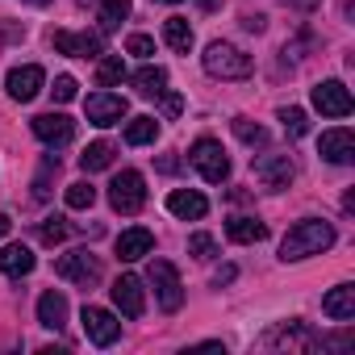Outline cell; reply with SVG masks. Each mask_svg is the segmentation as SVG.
Masks as SVG:
<instances>
[{"label":"cell","mask_w":355,"mask_h":355,"mask_svg":"<svg viewBox=\"0 0 355 355\" xmlns=\"http://www.w3.org/2000/svg\"><path fill=\"white\" fill-rule=\"evenodd\" d=\"M330 247H334V226L322 222V218H305V222H297V226L284 234L280 259H284V263H297V259L322 255V251H330Z\"/></svg>","instance_id":"obj_1"},{"label":"cell","mask_w":355,"mask_h":355,"mask_svg":"<svg viewBox=\"0 0 355 355\" xmlns=\"http://www.w3.org/2000/svg\"><path fill=\"white\" fill-rule=\"evenodd\" d=\"M201 63L214 80H247L251 76V55H243L234 42H209Z\"/></svg>","instance_id":"obj_2"},{"label":"cell","mask_w":355,"mask_h":355,"mask_svg":"<svg viewBox=\"0 0 355 355\" xmlns=\"http://www.w3.org/2000/svg\"><path fill=\"white\" fill-rule=\"evenodd\" d=\"M146 280H150L155 301H159V309H163V313H175V309L184 305V284H180V272H175L167 259H150Z\"/></svg>","instance_id":"obj_3"},{"label":"cell","mask_w":355,"mask_h":355,"mask_svg":"<svg viewBox=\"0 0 355 355\" xmlns=\"http://www.w3.org/2000/svg\"><path fill=\"white\" fill-rule=\"evenodd\" d=\"M189 159H193V167L205 175L209 184H222L226 175H230V155H226L222 142H214V138H197L193 150H189Z\"/></svg>","instance_id":"obj_4"},{"label":"cell","mask_w":355,"mask_h":355,"mask_svg":"<svg viewBox=\"0 0 355 355\" xmlns=\"http://www.w3.org/2000/svg\"><path fill=\"white\" fill-rule=\"evenodd\" d=\"M109 205L117 214H138L146 205V180H142V171H121L117 180L109 184Z\"/></svg>","instance_id":"obj_5"},{"label":"cell","mask_w":355,"mask_h":355,"mask_svg":"<svg viewBox=\"0 0 355 355\" xmlns=\"http://www.w3.org/2000/svg\"><path fill=\"white\" fill-rule=\"evenodd\" d=\"M309 101H313V109H318L322 117H351V109H355V101H351V92H347L343 80H322V84H313Z\"/></svg>","instance_id":"obj_6"},{"label":"cell","mask_w":355,"mask_h":355,"mask_svg":"<svg viewBox=\"0 0 355 355\" xmlns=\"http://www.w3.org/2000/svg\"><path fill=\"white\" fill-rule=\"evenodd\" d=\"M55 272H59L63 280L80 284V288H92V284L101 280V259H96L92 251H67V255H59Z\"/></svg>","instance_id":"obj_7"},{"label":"cell","mask_w":355,"mask_h":355,"mask_svg":"<svg viewBox=\"0 0 355 355\" xmlns=\"http://www.w3.org/2000/svg\"><path fill=\"white\" fill-rule=\"evenodd\" d=\"M251 171H255V180H259L263 189H272V193L288 189L293 175H297V167H293L288 155H259V159H251Z\"/></svg>","instance_id":"obj_8"},{"label":"cell","mask_w":355,"mask_h":355,"mask_svg":"<svg viewBox=\"0 0 355 355\" xmlns=\"http://www.w3.org/2000/svg\"><path fill=\"white\" fill-rule=\"evenodd\" d=\"M80 322H84L88 343H96V347H113V343H117V334H121V322H117L109 309H101V305H84Z\"/></svg>","instance_id":"obj_9"},{"label":"cell","mask_w":355,"mask_h":355,"mask_svg":"<svg viewBox=\"0 0 355 355\" xmlns=\"http://www.w3.org/2000/svg\"><path fill=\"white\" fill-rule=\"evenodd\" d=\"M55 51L59 55H71V59H101L105 55V38L101 34H71V30H55L51 34Z\"/></svg>","instance_id":"obj_10"},{"label":"cell","mask_w":355,"mask_h":355,"mask_svg":"<svg viewBox=\"0 0 355 355\" xmlns=\"http://www.w3.org/2000/svg\"><path fill=\"white\" fill-rule=\"evenodd\" d=\"M109 297H113V305H117L125 318H142V313H146V288H142V280H138V276H130V272L113 280Z\"/></svg>","instance_id":"obj_11"},{"label":"cell","mask_w":355,"mask_h":355,"mask_svg":"<svg viewBox=\"0 0 355 355\" xmlns=\"http://www.w3.org/2000/svg\"><path fill=\"white\" fill-rule=\"evenodd\" d=\"M42 84H46V71H42V67H34V63L13 67V71H9V80H5V88H9V96H13L17 105H30V101L42 92Z\"/></svg>","instance_id":"obj_12"},{"label":"cell","mask_w":355,"mask_h":355,"mask_svg":"<svg viewBox=\"0 0 355 355\" xmlns=\"http://www.w3.org/2000/svg\"><path fill=\"white\" fill-rule=\"evenodd\" d=\"M84 113H88L92 125H117L125 117V96H117V92H92L84 101Z\"/></svg>","instance_id":"obj_13"},{"label":"cell","mask_w":355,"mask_h":355,"mask_svg":"<svg viewBox=\"0 0 355 355\" xmlns=\"http://www.w3.org/2000/svg\"><path fill=\"white\" fill-rule=\"evenodd\" d=\"M30 125H34V134H38L46 146H67V142L76 138V121H71L67 113H38Z\"/></svg>","instance_id":"obj_14"},{"label":"cell","mask_w":355,"mask_h":355,"mask_svg":"<svg viewBox=\"0 0 355 355\" xmlns=\"http://www.w3.org/2000/svg\"><path fill=\"white\" fill-rule=\"evenodd\" d=\"M318 155H322L326 163H338V167H347V163L355 159V134H351L347 125H338V130H326V134H322V142H318Z\"/></svg>","instance_id":"obj_15"},{"label":"cell","mask_w":355,"mask_h":355,"mask_svg":"<svg viewBox=\"0 0 355 355\" xmlns=\"http://www.w3.org/2000/svg\"><path fill=\"white\" fill-rule=\"evenodd\" d=\"M150 251H155V234H150L146 226H130V230H121V239H117V259H121V263L146 259Z\"/></svg>","instance_id":"obj_16"},{"label":"cell","mask_w":355,"mask_h":355,"mask_svg":"<svg viewBox=\"0 0 355 355\" xmlns=\"http://www.w3.org/2000/svg\"><path fill=\"white\" fill-rule=\"evenodd\" d=\"M167 209H171L175 218H184V222H201V218L209 214V201H205L197 189H175V193L167 197Z\"/></svg>","instance_id":"obj_17"},{"label":"cell","mask_w":355,"mask_h":355,"mask_svg":"<svg viewBox=\"0 0 355 355\" xmlns=\"http://www.w3.org/2000/svg\"><path fill=\"white\" fill-rule=\"evenodd\" d=\"M322 313L330 322H351L355 318V284H338L322 297Z\"/></svg>","instance_id":"obj_18"},{"label":"cell","mask_w":355,"mask_h":355,"mask_svg":"<svg viewBox=\"0 0 355 355\" xmlns=\"http://www.w3.org/2000/svg\"><path fill=\"white\" fill-rule=\"evenodd\" d=\"M34 251L26 247V243H9V247H0V272H5V276H30L34 272Z\"/></svg>","instance_id":"obj_19"},{"label":"cell","mask_w":355,"mask_h":355,"mask_svg":"<svg viewBox=\"0 0 355 355\" xmlns=\"http://www.w3.org/2000/svg\"><path fill=\"white\" fill-rule=\"evenodd\" d=\"M38 322L46 326V330H63L67 326V297L63 293H42L38 297Z\"/></svg>","instance_id":"obj_20"},{"label":"cell","mask_w":355,"mask_h":355,"mask_svg":"<svg viewBox=\"0 0 355 355\" xmlns=\"http://www.w3.org/2000/svg\"><path fill=\"white\" fill-rule=\"evenodd\" d=\"M226 239H230V243H243V247H247V243H263V239H268V226H263L259 218H230V222H226Z\"/></svg>","instance_id":"obj_21"},{"label":"cell","mask_w":355,"mask_h":355,"mask_svg":"<svg viewBox=\"0 0 355 355\" xmlns=\"http://www.w3.org/2000/svg\"><path fill=\"white\" fill-rule=\"evenodd\" d=\"M134 88H138L142 96H163V92H167V67H159V63L138 67V71H134Z\"/></svg>","instance_id":"obj_22"},{"label":"cell","mask_w":355,"mask_h":355,"mask_svg":"<svg viewBox=\"0 0 355 355\" xmlns=\"http://www.w3.org/2000/svg\"><path fill=\"white\" fill-rule=\"evenodd\" d=\"M163 42L175 51V55H189L193 51V26L184 17H167L163 21Z\"/></svg>","instance_id":"obj_23"},{"label":"cell","mask_w":355,"mask_h":355,"mask_svg":"<svg viewBox=\"0 0 355 355\" xmlns=\"http://www.w3.org/2000/svg\"><path fill=\"white\" fill-rule=\"evenodd\" d=\"M272 343H280V347H301V351H313V347H322V338H318V334H309L301 322H288V326H280V330L272 334Z\"/></svg>","instance_id":"obj_24"},{"label":"cell","mask_w":355,"mask_h":355,"mask_svg":"<svg viewBox=\"0 0 355 355\" xmlns=\"http://www.w3.org/2000/svg\"><path fill=\"white\" fill-rule=\"evenodd\" d=\"M80 167L92 175V171H105V167H113V142H92L84 155H80Z\"/></svg>","instance_id":"obj_25"},{"label":"cell","mask_w":355,"mask_h":355,"mask_svg":"<svg viewBox=\"0 0 355 355\" xmlns=\"http://www.w3.org/2000/svg\"><path fill=\"white\" fill-rule=\"evenodd\" d=\"M130 17V0H101V34H113Z\"/></svg>","instance_id":"obj_26"},{"label":"cell","mask_w":355,"mask_h":355,"mask_svg":"<svg viewBox=\"0 0 355 355\" xmlns=\"http://www.w3.org/2000/svg\"><path fill=\"white\" fill-rule=\"evenodd\" d=\"M121 80H125L121 55H101V63H96V84H101V88H113V84H121Z\"/></svg>","instance_id":"obj_27"},{"label":"cell","mask_w":355,"mask_h":355,"mask_svg":"<svg viewBox=\"0 0 355 355\" xmlns=\"http://www.w3.org/2000/svg\"><path fill=\"white\" fill-rule=\"evenodd\" d=\"M159 138V121L155 117H134L130 125H125V142L130 146H146V142H155Z\"/></svg>","instance_id":"obj_28"},{"label":"cell","mask_w":355,"mask_h":355,"mask_svg":"<svg viewBox=\"0 0 355 355\" xmlns=\"http://www.w3.org/2000/svg\"><path fill=\"white\" fill-rule=\"evenodd\" d=\"M280 121H284V134H288V138H305V134H309V113L297 109V105H284V109H280Z\"/></svg>","instance_id":"obj_29"},{"label":"cell","mask_w":355,"mask_h":355,"mask_svg":"<svg viewBox=\"0 0 355 355\" xmlns=\"http://www.w3.org/2000/svg\"><path fill=\"white\" fill-rule=\"evenodd\" d=\"M230 125H234V134H239L247 146H263V142H268V130H263L259 121H251V117H234Z\"/></svg>","instance_id":"obj_30"},{"label":"cell","mask_w":355,"mask_h":355,"mask_svg":"<svg viewBox=\"0 0 355 355\" xmlns=\"http://www.w3.org/2000/svg\"><path fill=\"white\" fill-rule=\"evenodd\" d=\"M92 201H96V189H92L88 180L67 184V205H71V209H92Z\"/></svg>","instance_id":"obj_31"},{"label":"cell","mask_w":355,"mask_h":355,"mask_svg":"<svg viewBox=\"0 0 355 355\" xmlns=\"http://www.w3.org/2000/svg\"><path fill=\"white\" fill-rule=\"evenodd\" d=\"M38 239H42L46 247H55V243H63V239H67V222H63V218H46V222L38 226Z\"/></svg>","instance_id":"obj_32"},{"label":"cell","mask_w":355,"mask_h":355,"mask_svg":"<svg viewBox=\"0 0 355 355\" xmlns=\"http://www.w3.org/2000/svg\"><path fill=\"white\" fill-rule=\"evenodd\" d=\"M189 255H197V259H214V255H218L214 234H193V239H189Z\"/></svg>","instance_id":"obj_33"},{"label":"cell","mask_w":355,"mask_h":355,"mask_svg":"<svg viewBox=\"0 0 355 355\" xmlns=\"http://www.w3.org/2000/svg\"><path fill=\"white\" fill-rule=\"evenodd\" d=\"M125 55L150 59V55H155V38H146V34H130V38H125Z\"/></svg>","instance_id":"obj_34"},{"label":"cell","mask_w":355,"mask_h":355,"mask_svg":"<svg viewBox=\"0 0 355 355\" xmlns=\"http://www.w3.org/2000/svg\"><path fill=\"white\" fill-rule=\"evenodd\" d=\"M76 88H80V84H76V76H59V80H55V88H51V96H55L59 105H67V101H76Z\"/></svg>","instance_id":"obj_35"},{"label":"cell","mask_w":355,"mask_h":355,"mask_svg":"<svg viewBox=\"0 0 355 355\" xmlns=\"http://www.w3.org/2000/svg\"><path fill=\"white\" fill-rule=\"evenodd\" d=\"M180 109H184V101H180V96H175V92H163V113H167V117H175Z\"/></svg>","instance_id":"obj_36"},{"label":"cell","mask_w":355,"mask_h":355,"mask_svg":"<svg viewBox=\"0 0 355 355\" xmlns=\"http://www.w3.org/2000/svg\"><path fill=\"white\" fill-rule=\"evenodd\" d=\"M243 26H247L251 34H259V30H263L268 21H263V13H247V17H243Z\"/></svg>","instance_id":"obj_37"},{"label":"cell","mask_w":355,"mask_h":355,"mask_svg":"<svg viewBox=\"0 0 355 355\" xmlns=\"http://www.w3.org/2000/svg\"><path fill=\"white\" fill-rule=\"evenodd\" d=\"M234 276H239V272H234V268H230V263H226V268H218V272H214V284H218V288H222V284H230V280H234Z\"/></svg>","instance_id":"obj_38"},{"label":"cell","mask_w":355,"mask_h":355,"mask_svg":"<svg viewBox=\"0 0 355 355\" xmlns=\"http://www.w3.org/2000/svg\"><path fill=\"white\" fill-rule=\"evenodd\" d=\"M159 171H167V175L180 171V159H175V155H163V159H159Z\"/></svg>","instance_id":"obj_39"},{"label":"cell","mask_w":355,"mask_h":355,"mask_svg":"<svg viewBox=\"0 0 355 355\" xmlns=\"http://www.w3.org/2000/svg\"><path fill=\"white\" fill-rule=\"evenodd\" d=\"M9 230H13V222H9V218H5V214H0V239H5V234H9Z\"/></svg>","instance_id":"obj_40"},{"label":"cell","mask_w":355,"mask_h":355,"mask_svg":"<svg viewBox=\"0 0 355 355\" xmlns=\"http://www.w3.org/2000/svg\"><path fill=\"white\" fill-rule=\"evenodd\" d=\"M293 5H297V9H313V5H318V0H293Z\"/></svg>","instance_id":"obj_41"},{"label":"cell","mask_w":355,"mask_h":355,"mask_svg":"<svg viewBox=\"0 0 355 355\" xmlns=\"http://www.w3.org/2000/svg\"><path fill=\"white\" fill-rule=\"evenodd\" d=\"M26 5H51V0H26Z\"/></svg>","instance_id":"obj_42"},{"label":"cell","mask_w":355,"mask_h":355,"mask_svg":"<svg viewBox=\"0 0 355 355\" xmlns=\"http://www.w3.org/2000/svg\"><path fill=\"white\" fill-rule=\"evenodd\" d=\"M159 5H180V0H159Z\"/></svg>","instance_id":"obj_43"}]
</instances>
